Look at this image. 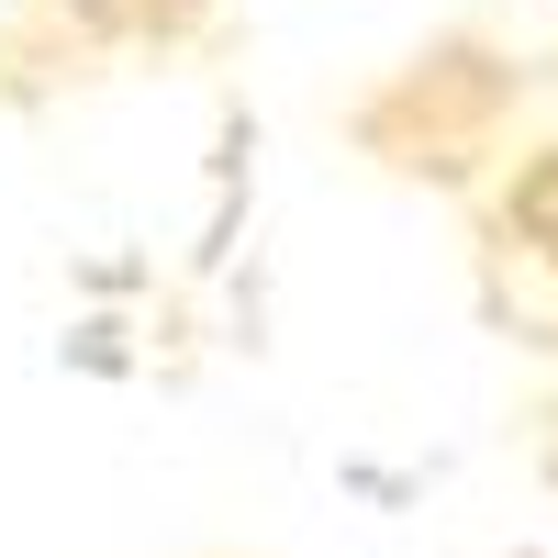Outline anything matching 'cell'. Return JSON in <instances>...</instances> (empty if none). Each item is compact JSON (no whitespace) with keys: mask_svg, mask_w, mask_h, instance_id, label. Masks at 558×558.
<instances>
[{"mask_svg":"<svg viewBox=\"0 0 558 558\" xmlns=\"http://www.w3.org/2000/svg\"><path fill=\"white\" fill-rule=\"evenodd\" d=\"M481 291L525 347L558 357V146H536L481 213Z\"/></svg>","mask_w":558,"mask_h":558,"instance_id":"1","label":"cell"},{"mask_svg":"<svg viewBox=\"0 0 558 558\" xmlns=\"http://www.w3.org/2000/svg\"><path fill=\"white\" fill-rule=\"evenodd\" d=\"M213 0H57V23H78L89 45H191Z\"/></svg>","mask_w":558,"mask_h":558,"instance_id":"2","label":"cell"}]
</instances>
